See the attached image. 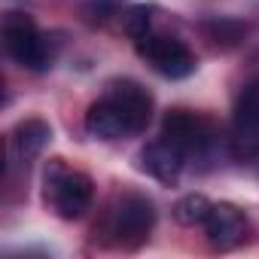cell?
I'll return each mask as SVG.
<instances>
[{
    "mask_svg": "<svg viewBox=\"0 0 259 259\" xmlns=\"http://www.w3.org/2000/svg\"><path fill=\"white\" fill-rule=\"evenodd\" d=\"M204 232H207V241L217 247V250H235L238 244H244L250 226H247V217L235 207V204H213L207 220H204Z\"/></svg>",
    "mask_w": 259,
    "mask_h": 259,
    "instance_id": "obj_6",
    "label": "cell"
},
{
    "mask_svg": "<svg viewBox=\"0 0 259 259\" xmlns=\"http://www.w3.org/2000/svg\"><path fill=\"white\" fill-rule=\"evenodd\" d=\"M85 132L98 141H119V138H132L135 128L122 113V107L110 95H104L85 110Z\"/></svg>",
    "mask_w": 259,
    "mask_h": 259,
    "instance_id": "obj_7",
    "label": "cell"
},
{
    "mask_svg": "<svg viewBox=\"0 0 259 259\" xmlns=\"http://www.w3.org/2000/svg\"><path fill=\"white\" fill-rule=\"evenodd\" d=\"M49 141H52V128L43 119H25V122L16 125V132H13V150H16V156L22 162L37 159L46 150Z\"/></svg>",
    "mask_w": 259,
    "mask_h": 259,
    "instance_id": "obj_10",
    "label": "cell"
},
{
    "mask_svg": "<svg viewBox=\"0 0 259 259\" xmlns=\"http://www.w3.org/2000/svg\"><path fill=\"white\" fill-rule=\"evenodd\" d=\"M186 156H183V150H177L171 141H153V144H147L144 150H141V168L150 174V177H156L159 183H165V186H174L177 180H180V174H183V168H186Z\"/></svg>",
    "mask_w": 259,
    "mask_h": 259,
    "instance_id": "obj_9",
    "label": "cell"
},
{
    "mask_svg": "<svg viewBox=\"0 0 259 259\" xmlns=\"http://www.w3.org/2000/svg\"><path fill=\"white\" fill-rule=\"evenodd\" d=\"M162 138L183 150L186 159H204L217 144V128L207 116L192 110H168L162 119Z\"/></svg>",
    "mask_w": 259,
    "mask_h": 259,
    "instance_id": "obj_4",
    "label": "cell"
},
{
    "mask_svg": "<svg viewBox=\"0 0 259 259\" xmlns=\"http://www.w3.org/2000/svg\"><path fill=\"white\" fill-rule=\"evenodd\" d=\"M43 198L61 220H79L95 201V183L85 171L70 168L64 159H49L43 171Z\"/></svg>",
    "mask_w": 259,
    "mask_h": 259,
    "instance_id": "obj_2",
    "label": "cell"
},
{
    "mask_svg": "<svg viewBox=\"0 0 259 259\" xmlns=\"http://www.w3.org/2000/svg\"><path fill=\"white\" fill-rule=\"evenodd\" d=\"M82 16H85L92 25H104L107 19L122 16V13H119V4H116V0H85V4H82Z\"/></svg>",
    "mask_w": 259,
    "mask_h": 259,
    "instance_id": "obj_14",
    "label": "cell"
},
{
    "mask_svg": "<svg viewBox=\"0 0 259 259\" xmlns=\"http://www.w3.org/2000/svg\"><path fill=\"white\" fill-rule=\"evenodd\" d=\"M135 43H138V55H141L156 73H162V76H168V79H186V76H192L195 67H198L195 52H192L183 40H177V37L147 34V37H141V40H135Z\"/></svg>",
    "mask_w": 259,
    "mask_h": 259,
    "instance_id": "obj_5",
    "label": "cell"
},
{
    "mask_svg": "<svg viewBox=\"0 0 259 259\" xmlns=\"http://www.w3.org/2000/svg\"><path fill=\"white\" fill-rule=\"evenodd\" d=\"M201 31H204V37H207L213 46H220V49H235V46H241V40L247 37V25L238 22V19H207V22L201 25Z\"/></svg>",
    "mask_w": 259,
    "mask_h": 259,
    "instance_id": "obj_11",
    "label": "cell"
},
{
    "mask_svg": "<svg viewBox=\"0 0 259 259\" xmlns=\"http://www.w3.org/2000/svg\"><path fill=\"white\" fill-rule=\"evenodd\" d=\"M210 207H213V204H210L204 195L189 192V195H183V198L174 204V220H177L180 226H204Z\"/></svg>",
    "mask_w": 259,
    "mask_h": 259,
    "instance_id": "obj_12",
    "label": "cell"
},
{
    "mask_svg": "<svg viewBox=\"0 0 259 259\" xmlns=\"http://www.w3.org/2000/svg\"><path fill=\"white\" fill-rule=\"evenodd\" d=\"M156 226V207L144 192H122L104 213L101 229H95L110 247L135 250L141 247Z\"/></svg>",
    "mask_w": 259,
    "mask_h": 259,
    "instance_id": "obj_1",
    "label": "cell"
},
{
    "mask_svg": "<svg viewBox=\"0 0 259 259\" xmlns=\"http://www.w3.org/2000/svg\"><path fill=\"white\" fill-rule=\"evenodd\" d=\"M104 95H110L122 107V113L128 116V122H132V128H135V135L147 132V125L153 119V95L141 82H135V79H113Z\"/></svg>",
    "mask_w": 259,
    "mask_h": 259,
    "instance_id": "obj_8",
    "label": "cell"
},
{
    "mask_svg": "<svg viewBox=\"0 0 259 259\" xmlns=\"http://www.w3.org/2000/svg\"><path fill=\"white\" fill-rule=\"evenodd\" d=\"M4 49L7 55L22 64L25 70H34V73H43L52 67L55 61V46L46 34H40V28L34 25V19L28 13H7L4 16Z\"/></svg>",
    "mask_w": 259,
    "mask_h": 259,
    "instance_id": "obj_3",
    "label": "cell"
},
{
    "mask_svg": "<svg viewBox=\"0 0 259 259\" xmlns=\"http://www.w3.org/2000/svg\"><path fill=\"white\" fill-rule=\"evenodd\" d=\"M122 31L132 37V40H141V37H147L150 34V25H153V7H128V10H122Z\"/></svg>",
    "mask_w": 259,
    "mask_h": 259,
    "instance_id": "obj_13",
    "label": "cell"
}]
</instances>
